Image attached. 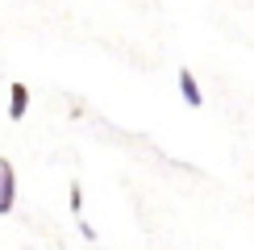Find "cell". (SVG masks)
Segmentation results:
<instances>
[{"mask_svg":"<svg viewBox=\"0 0 254 250\" xmlns=\"http://www.w3.org/2000/svg\"><path fill=\"white\" fill-rule=\"evenodd\" d=\"M179 96L192 104V109H200V104H204V92H200V83H196L192 71H179Z\"/></svg>","mask_w":254,"mask_h":250,"instance_id":"2","label":"cell"},{"mask_svg":"<svg viewBox=\"0 0 254 250\" xmlns=\"http://www.w3.org/2000/svg\"><path fill=\"white\" fill-rule=\"evenodd\" d=\"M25 113H29V88L25 83H13V92H8V117L21 121Z\"/></svg>","mask_w":254,"mask_h":250,"instance_id":"3","label":"cell"},{"mask_svg":"<svg viewBox=\"0 0 254 250\" xmlns=\"http://www.w3.org/2000/svg\"><path fill=\"white\" fill-rule=\"evenodd\" d=\"M67 196H71V213L79 217V208H83V188H79V180H75V184L67 188Z\"/></svg>","mask_w":254,"mask_h":250,"instance_id":"4","label":"cell"},{"mask_svg":"<svg viewBox=\"0 0 254 250\" xmlns=\"http://www.w3.org/2000/svg\"><path fill=\"white\" fill-rule=\"evenodd\" d=\"M17 200V171L8 159H0V213H8Z\"/></svg>","mask_w":254,"mask_h":250,"instance_id":"1","label":"cell"}]
</instances>
